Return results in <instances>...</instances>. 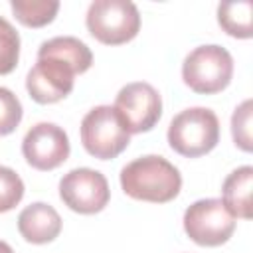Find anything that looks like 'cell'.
I'll return each mask as SVG.
<instances>
[{
	"mask_svg": "<svg viewBox=\"0 0 253 253\" xmlns=\"http://www.w3.org/2000/svg\"><path fill=\"white\" fill-rule=\"evenodd\" d=\"M119 178L123 192L128 198L140 202L166 204L172 202L182 190L180 170L158 154L134 158L123 166Z\"/></svg>",
	"mask_w": 253,
	"mask_h": 253,
	"instance_id": "1",
	"label": "cell"
},
{
	"mask_svg": "<svg viewBox=\"0 0 253 253\" xmlns=\"http://www.w3.org/2000/svg\"><path fill=\"white\" fill-rule=\"evenodd\" d=\"M168 144L186 158L211 152L219 142V121L211 109L190 107L180 111L168 125Z\"/></svg>",
	"mask_w": 253,
	"mask_h": 253,
	"instance_id": "2",
	"label": "cell"
},
{
	"mask_svg": "<svg viewBox=\"0 0 253 253\" xmlns=\"http://www.w3.org/2000/svg\"><path fill=\"white\" fill-rule=\"evenodd\" d=\"M233 77V57L231 53L217 45H198L194 47L182 63L184 83L202 95H213L223 91Z\"/></svg>",
	"mask_w": 253,
	"mask_h": 253,
	"instance_id": "3",
	"label": "cell"
},
{
	"mask_svg": "<svg viewBox=\"0 0 253 253\" xmlns=\"http://www.w3.org/2000/svg\"><path fill=\"white\" fill-rule=\"evenodd\" d=\"M79 132L83 148L99 160L117 158L130 142V132L123 117L111 105L93 107L83 117Z\"/></svg>",
	"mask_w": 253,
	"mask_h": 253,
	"instance_id": "4",
	"label": "cell"
},
{
	"mask_svg": "<svg viewBox=\"0 0 253 253\" xmlns=\"http://www.w3.org/2000/svg\"><path fill=\"white\" fill-rule=\"evenodd\" d=\"M85 24L89 34L105 45H121L140 30L138 8L128 0H95L89 4Z\"/></svg>",
	"mask_w": 253,
	"mask_h": 253,
	"instance_id": "5",
	"label": "cell"
},
{
	"mask_svg": "<svg viewBox=\"0 0 253 253\" xmlns=\"http://www.w3.org/2000/svg\"><path fill=\"white\" fill-rule=\"evenodd\" d=\"M186 235L202 247H217L229 241L235 231V217L217 198L194 202L184 211Z\"/></svg>",
	"mask_w": 253,
	"mask_h": 253,
	"instance_id": "6",
	"label": "cell"
},
{
	"mask_svg": "<svg viewBox=\"0 0 253 253\" xmlns=\"http://www.w3.org/2000/svg\"><path fill=\"white\" fill-rule=\"evenodd\" d=\"M61 202L77 213L91 215L105 210L111 198L107 178L93 168H73L59 180Z\"/></svg>",
	"mask_w": 253,
	"mask_h": 253,
	"instance_id": "7",
	"label": "cell"
},
{
	"mask_svg": "<svg viewBox=\"0 0 253 253\" xmlns=\"http://www.w3.org/2000/svg\"><path fill=\"white\" fill-rule=\"evenodd\" d=\"M113 107L123 117L130 134L152 130L162 117L160 93L146 81H134L121 87Z\"/></svg>",
	"mask_w": 253,
	"mask_h": 253,
	"instance_id": "8",
	"label": "cell"
},
{
	"mask_svg": "<svg viewBox=\"0 0 253 253\" xmlns=\"http://www.w3.org/2000/svg\"><path fill=\"white\" fill-rule=\"evenodd\" d=\"M69 150L67 132L55 123L34 125L22 140V154L26 162L42 172L61 166L69 158Z\"/></svg>",
	"mask_w": 253,
	"mask_h": 253,
	"instance_id": "9",
	"label": "cell"
},
{
	"mask_svg": "<svg viewBox=\"0 0 253 253\" xmlns=\"http://www.w3.org/2000/svg\"><path fill=\"white\" fill-rule=\"evenodd\" d=\"M73 83L75 71L55 57H38L26 77V89L40 105H51L65 99L73 91Z\"/></svg>",
	"mask_w": 253,
	"mask_h": 253,
	"instance_id": "10",
	"label": "cell"
},
{
	"mask_svg": "<svg viewBox=\"0 0 253 253\" xmlns=\"http://www.w3.org/2000/svg\"><path fill=\"white\" fill-rule=\"evenodd\" d=\"M20 235L34 245L53 241L61 231V217L53 206L45 202H34L26 206L18 215Z\"/></svg>",
	"mask_w": 253,
	"mask_h": 253,
	"instance_id": "11",
	"label": "cell"
},
{
	"mask_svg": "<svg viewBox=\"0 0 253 253\" xmlns=\"http://www.w3.org/2000/svg\"><path fill=\"white\" fill-rule=\"evenodd\" d=\"M251 186H253V168L251 166H239L227 178L221 186V202L229 210L233 217L251 219Z\"/></svg>",
	"mask_w": 253,
	"mask_h": 253,
	"instance_id": "12",
	"label": "cell"
},
{
	"mask_svg": "<svg viewBox=\"0 0 253 253\" xmlns=\"http://www.w3.org/2000/svg\"><path fill=\"white\" fill-rule=\"evenodd\" d=\"M38 57H55L67 63L75 71V75L85 73L93 63V53L87 43L73 36H57L45 40L38 49Z\"/></svg>",
	"mask_w": 253,
	"mask_h": 253,
	"instance_id": "13",
	"label": "cell"
},
{
	"mask_svg": "<svg viewBox=\"0 0 253 253\" xmlns=\"http://www.w3.org/2000/svg\"><path fill=\"white\" fill-rule=\"evenodd\" d=\"M253 4L249 0H237V2H221L217 6V24L221 30L233 38L249 40L253 36Z\"/></svg>",
	"mask_w": 253,
	"mask_h": 253,
	"instance_id": "14",
	"label": "cell"
},
{
	"mask_svg": "<svg viewBox=\"0 0 253 253\" xmlns=\"http://www.w3.org/2000/svg\"><path fill=\"white\" fill-rule=\"evenodd\" d=\"M10 8L16 20L28 28H42L53 22L59 2L57 0H12Z\"/></svg>",
	"mask_w": 253,
	"mask_h": 253,
	"instance_id": "15",
	"label": "cell"
},
{
	"mask_svg": "<svg viewBox=\"0 0 253 253\" xmlns=\"http://www.w3.org/2000/svg\"><path fill=\"white\" fill-rule=\"evenodd\" d=\"M20 59V36L16 28L0 16V75H8L16 69Z\"/></svg>",
	"mask_w": 253,
	"mask_h": 253,
	"instance_id": "16",
	"label": "cell"
},
{
	"mask_svg": "<svg viewBox=\"0 0 253 253\" xmlns=\"http://www.w3.org/2000/svg\"><path fill=\"white\" fill-rule=\"evenodd\" d=\"M22 178L8 166H0V213L14 210L24 198Z\"/></svg>",
	"mask_w": 253,
	"mask_h": 253,
	"instance_id": "17",
	"label": "cell"
},
{
	"mask_svg": "<svg viewBox=\"0 0 253 253\" xmlns=\"http://www.w3.org/2000/svg\"><path fill=\"white\" fill-rule=\"evenodd\" d=\"M231 136L237 148L251 152V99H245L239 107H235L231 115Z\"/></svg>",
	"mask_w": 253,
	"mask_h": 253,
	"instance_id": "18",
	"label": "cell"
},
{
	"mask_svg": "<svg viewBox=\"0 0 253 253\" xmlns=\"http://www.w3.org/2000/svg\"><path fill=\"white\" fill-rule=\"evenodd\" d=\"M24 109L20 99L8 89L0 87V136L14 132L22 121Z\"/></svg>",
	"mask_w": 253,
	"mask_h": 253,
	"instance_id": "19",
	"label": "cell"
},
{
	"mask_svg": "<svg viewBox=\"0 0 253 253\" xmlns=\"http://www.w3.org/2000/svg\"><path fill=\"white\" fill-rule=\"evenodd\" d=\"M0 253H14V249H12L6 241H2V239H0Z\"/></svg>",
	"mask_w": 253,
	"mask_h": 253,
	"instance_id": "20",
	"label": "cell"
}]
</instances>
